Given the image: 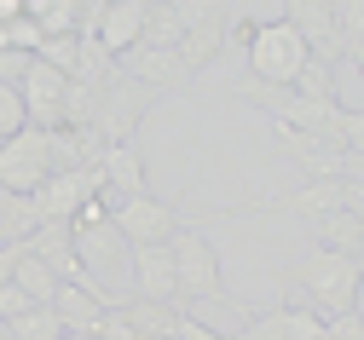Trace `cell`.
<instances>
[{"instance_id":"cell-18","label":"cell","mask_w":364,"mask_h":340,"mask_svg":"<svg viewBox=\"0 0 364 340\" xmlns=\"http://www.w3.org/2000/svg\"><path fill=\"white\" fill-rule=\"evenodd\" d=\"M179 35H186V23H179V12L168 6V0H145V29H139V46H179Z\"/></svg>"},{"instance_id":"cell-8","label":"cell","mask_w":364,"mask_h":340,"mask_svg":"<svg viewBox=\"0 0 364 340\" xmlns=\"http://www.w3.org/2000/svg\"><path fill=\"white\" fill-rule=\"evenodd\" d=\"M284 23L306 40L312 58H324V64H341L347 58V46L336 35V6H330V0H284Z\"/></svg>"},{"instance_id":"cell-29","label":"cell","mask_w":364,"mask_h":340,"mask_svg":"<svg viewBox=\"0 0 364 340\" xmlns=\"http://www.w3.org/2000/svg\"><path fill=\"white\" fill-rule=\"evenodd\" d=\"M23 254H29V242H6V248H0V283H12V277H18Z\"/></svg>"},{"instance_id":"cell-9","label":"cell","mask_w":364,"mask_h":340,"mask_svg":"<svg viewBox=\"0 0 364 340\" xmlns=\"http://www.w3.org/2000/svg\"><path fill=\"white\" fill-rule=\"evenodd\" d=\"M122 70H127L133 81H145L151 92H191V81H197L186 64H179L173 46H133Z\"/></svg>"},{"instance_id":"cell-13","label":"cell","mask_w":364,"mask_h":340,"mask_svg":"<svg viewBox=\"0 0 364 340\" xmlns=\"http://www.w3.org/2000/svg\"><path fill=\"white\" fill-rule=\"evenodd\" d=\"M139 29H145V0H105L93 40L105 46L110 58H127L133 46H139Z\"/></svg>"},{"instance_id":"cell-1","label":"cell","mask_w":364,"mask_h":340,"mask_svg":"<svg viewBox=\"0 0 364 340\" xmlns=\"http://www.w3.org/2000/svg\"><path fill=\"white\" fill-rule=\"evenodd\" d=\"M168 254H173V312H186L191 300L237 312L232 288H225V277H220V254H214V242L203 231H173Z\"/></svg>"},{"instance_id":"cell-7","label":"cell","mask_w":364,"mask_h":340,"mask_svg":"<svg viewBox=\"0 0 364 340\" xmlns=\"http://www.w3.org/2000/svg\"><path fill=\"white\" fill-rule=\"evenodd\" d=\"M18 92H23V116H29V127H64V99H70V75L64 70H53V64H29L23 70V81H18Z\"/></svg>"},{"instance_id":"cell-34","label":"cell","mask_w":364,"mask_h":340,"mask_svg":"<svg viewBox=\"0 0 364 340\" xmlns=\"http://www.w3.org/2000/svg\"><path fill=\"white\" fill-rule=\"evenodd\" d=\"M0 340H6V323H0Z\"/></svg>"},{"instance_id":"cell-25","label":"cell","mask_w":364,"mask_h":340,"mask_svg":"<svg viewBox=\"0 0 364 340\" xmlns=\"http://www.w3.org/2000/svg\"><path fill=\"white\" fill-rule=\"evenodd\" d=\"M29 127V116H23V92L12 87V81H0V144H6L12 133H23Z\"/></svg>"},{"instance_id":"cell-16","label":"cell","mask_w":364,"mask_h":340,"mask_svg":"<svg viewBox=\"0 0 364 340\" xmlns=\"http://www.w3.org/2000/svg\"><path fill=\"white\" fill-rule=\"evenodd\" d=\"M312 231H318V248H336V254L364 260V214H358V208L318 214V219H312Z\"/></svg>"},{"instance_id":"cell-6","label":"cell","mask_w":364,"mask_h":340,"mask_svg":"<svg viewBox=\"0 0 364 340\" xmlns=\"http://www.w3.org/2000/svg\"><path fill=\"white\" fill-rule=\"evenodd\" d=\"M110 202V225L127 236V248H145V242H173L179 231V214L168 202H156L151 190H139V197H105Z\"/></svg>"},{"instance_id":"cell-30","label":"cell","mask_w":364,"mask_h":340,"mask_svg":"<svg viewBox=\"0 0 364 340\" xmlns=\"http://www.w3.org/2000/svg\"><path fill=\"white\" fill-rule=\"evenodd\" d=\"M173 340H225V334H214V329H203L197 317H186V312H179V323H173Z\"/></svg>"},{"instance_id":"cell-20","label":"cell","mask_w":364,"mask_h":340,"mask_svg":"<svg viewBox=\"0 0 364 340\" xmlns=\"http://www.w3.org/2000/svg\"><path fill=\"white\" fill-rule=\"evenodd\" d=\"M23 295L35 300V306H53V295H58V277H53V265L47 260H35V254H23V265H18V277H12Z\"/></svg>"},{"instance_id":"cell-2","label":"cell","mask_w":364,"mask_h":340,"mask_svg":"<svg viewBox=\"0 0 364 340\" xmlns=\"http://www.w3.org/2000/svg\"><path fill=\"white\" fill-rule=\"evenodd\" d=\"M358 277H364V260L336 254V248H312V254L295 265V288H301L306 312H318V317H341V312H353Z\"/></svg>"},{"instance_id":"cell-4","label":"cell","mask_w":364,"mask_h":340,"mask_svg":"<svg viewBox=\"0 0 364 340\" xmlns=\"http://www.w3.org/2000/svg\"><path fill=\"white\" fill-rule=\"evenodd\" d=\"M53 179V133L47 127H23L0 144V190L6 197H35Z\"/></svg>"},{"instance_id":"cell-15","label":"cell","mask_w":364,"mask_h":340,"mask_svg":"<svg viewBox=\"0 0 364 340\" xmlns=\"http://www.w3.org/2000/svg\"><path fill=\"white\" fill-rule=\"evenodd\" d=\"M133 283H139V300L173 306V254H168V242L133 248Z\"/></svg>"},{"instance_id":"cell-27","label":"cell","mask_w":364,"mask_h":340,"mask_svg":"<svg viewBox=\"0 0 364 340\" xmlns=\"http://www.w3.org/2000/svg\"><path fill=\"white\" fill-rule=\"evenodd\" d=\"M29 306H35V300L23 295V288H18V283H0V323H12V317H23Z\"/></svg>"},{"instance_id":"cell-5","label":"cell","mask_w":364,"mask_h":340,"mask_svg":"<svg viewBox=\"0 0 364 340\" xmlns=\"http://www.w3.org/2000/svg\"><path fill=\"white\" fill-rule=\"evenodd\" d=\"M151 110V87L145 81H133L127 70H116L105 87H99V110H93V133L105 144H133V133H139Z\"/></svg>"},{"instance_id":"cell-33","label":"cell","mask_w":364,"mask_h":340,"mask_svg":"<svg viewBox=\"0 0 364 340\" xmlns=\"http://www.w3.org/2000/svg\"><path fill=\"white\" fill-rule=\"evenodd\" d=\"M353 64H358V70H364V53H353Z\"/></svg>"},{"instance_id":"cell-10","label":"cell","mask_w":364,"mask_h":340,"mask_svg":"<svg viewBox=\"0 0 364 340\" xmlns=\"http://www.w3.org/2000/svg\"><path fill=\"white\" fill-rule=\"evenodd\" d=\"M70 231H75V225H70ZM127 254H133V248H127V236H122L110 219L75 231V260L87 265V277H93V283H99V277H116V271L127 265Z\"/></svg>"},{"instance_id":"cell-17","label":"cell","mask_w":364,"mask_h":340,"mask_svg":"<svg viewBox=\"0 0 364 340\" xmlns=\"http://www.w3.org/2000/svg\"><path fill=\"white\" fill-rule=\"evenodd\" d=\"M99 168H105V197H110V190H116V197H139V190H145V162L133 156V144H105Z\"/></svg>"},{"instance_id":"cell-19","label":"cell","mask_w":364,"mask_h":340,"mask_svg":"<svg viewBox=\"0 0 364 340\" xmlns=\"http://www.w3.org/2000/svg\"><path fill=\"white\" fill-rule=\"evenodd\" d=\"M6 340H64V323L53 306H29L23 317L6 323Z\"/></svg>"},{"instance_id":"cell-26","label":"cell","mask_w":364,"mask_h":340,"mask_svg":"<svg viewBox=\"0 0 364 340\" xmlns=\"http://www.w3.org/2000/svg\"><path fill=\"white\" fill-rule=\"evenodd\" d=\"M168 6L179 12V23H203V18H214V12H225V0H168Z\"/></svg>"},{"instance_id":"cell-22","label":"cell","mask_w":364,"mask_h":340,"mask_svg":"<svg viewBox=\"0 0 364 340\" xmlns=\"http://www.w3.org/2000/svg\"><path fill=\"white\" fill-rule=\"evenodd\" d=\"M41 46H47V35H41V23L23 12V18H12V23H0V53H41Z\"/></svg>"},{"instance_id":"cell-14","label":"cell","mask_w":364,"mask_h":340,"mask_svg":"<svg viewBox=\"0 0 364 340\" xmlns=\"http://www.w3.org/2000/svg\"><path fill=\"white\" fill-rule=\"evenodd\" d=\"M110 306H116V295H93V288H75V283H58V295H53L58 323L75 329V334H99V323H105Z\"/></svg>"},{"instance_id":"cell-32","label":"cell","mask_w":364,"mask_h":340,"mask_svg":"<svg viewBox=\"0 0 364 340\" xmlns=\"http://www.w3.org/2000/svg\"><path fill=\"white\" fill-rule=\"evenodd\" d=\"M353 312H358V323H364V277H358V295H353Z\"/></svg>"},{"instance_id":"cell-11","label":"cell","mask_w":364,"mask_h":340,"mask_svg":"<svg viewBox=\"0 0 364 340\" xmlns=\"http://www.w3.org/2000/svg\"><path fill=\"white\" fill-rule=\"evenodd\" d=\"M237 340H324V317L306 306H272V312L249 317Z\"/></svg>"},{"instance_id":"cell-31","label":"cell","mask_w":364,"mask_h":340,"mask_svg":"<svg viewBox=\"0 0 364 340\" xmlns=\"http://www.w3.org/2000/svg\"><path fill=\"white\" fill-rule=\"evenodd\" d=\"M23 6H29V0H0V23H12V18H23Z\"/></svg>"},{"instance_id":"cell-21","label":"cell","mask_w":364,"mask_h":340,"mask_svg":"<svg viewBox=\"0 0 364 340\" xmlns=\"http://www.w3.org/2000/svg\"><path fill=\"white\" fill-rule=\"evenodd\" d=\"M23 12L41 23V35H47V40H58V35H75V6H70V0H29Z\"/></svg>"},{"instance_id":"cell-3","label":"cell","mask_w":364,"mask_h":340,"mask_svg":"<svg viewBox=\"0 0 364 340\" xmlns=\"http://www.w3.org/2000/svg\"><path fill=\"white\" fill-rule=\"evenodd\" d=\"M243 58H249V81H266V87H295V75L306 70V40L278 18V23H255L249 46H243Z\"/></svg>"},{"instance_id":"cell-23","label":"cell","mask_w":364,"mask_h":340,"mask_svg":"<svg viewBox=\"0 0 364 340\" xmlns=\"http://www.w3.org/2000/svg\"><path fill=\"white\" fill-rule=\"evenodd\" d=\"M330 6H336V35L347 46V58L364 53V0H330Z\"/></svg>"},{"instance_id":"cell-12","label":"cell","mask_w":364,"mask_h":340,"mask_svg":"<svg viewBox=\"0 0 364 340\" xmlns=\"http://www.w3.org/2000/svg\"><path fill=\"white\" fill-rule=\"evenodd\" d=\"M225 40H232V6H225V12H214V18H203V23H191L186 35H179V46H173V53H179V64H186L191 75H203V70L225 53Z\"/></svg>"},{"instance_id":"cell-24","label":"cell","mask_w":364,"mask_h":340,"mask_svg":"<svg viewBox=\"0 0 364 340\" xmlns=\"http://www.w3.org/2000/svg\"><path fill=\"white\" fill-rule=\"evenodd\" d=\"M295 92H301V99H336V64L306 58V70L295 75Z\"/></svg>"},{"instance_id":"cell-28","label":"cell","mask_w":364,"mask_h":340,"mask_svg":"<svg viewBox=\"0 0 364 340\" xmlns=\"http://www.w3.org/2000/svg\"><path fill=\"white\" fill-rule=\"evenodd\" d=\"M324 340H364V323H358V312L324 317Z\"/></svg>"}]
</instances>
